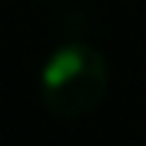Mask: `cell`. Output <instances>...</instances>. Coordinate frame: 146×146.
<instances>
[{
    "label": "cell",
    "mask_w": 146,
    "mask_h": 146,
    "mask_svg": "<svg viewBox=\"0 0 146 146\" xmlns=\"http://www.w3.org/2000/svg\"><path fill=\"white\" fill-rule=\"evenodd\" d=\"M109 89V60L89 43L57 46L40 69V100L60 120L95 112Z\"/></svg>",
    "instance_id": "6da1fadb"
}]
</instances>
